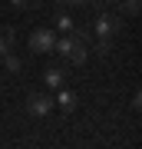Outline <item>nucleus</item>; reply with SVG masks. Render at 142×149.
I'll return each instance as SVG.
<instances>
[{"mask_svg":"<svg viewBox=\"0 0 142 149\" xmlns=\"http://www.w3.org/2000/svg\"><path fill=\"white\" fill-rule=\"evenodd\" d=\"M53 50H56L60 56L66 60V63L73 66H83L86 56H89V30H66L63 37H60L56 43H53Z\"/></svg>","mask_w":142,"mask_h":149,"instance_id":"nucleus-1","label":"nucleus"},{"mask_svg":"<svg viewBox=\"0 0 142 149\" xmlns=\"http://www.w3.org/2000/svg\"><path fill=\"white\" fill-rule=\"evenodd\" d=\"M93 30H96V37H99V40H116V33L122 30V20H116L112 13H99V17H96V23H93Z\"/></svg>","mask_w":142,"mask_h":149,"instance_id":"nucleus-2","label":"nucleus"},{"mask_svg":"<svg viewBox=\"0 0 142 149\" xmlns=\"http://www.w3.org/2000/svg\"><path fill=\"white\" fill-rule=\"evenodd\" d=\"M53 43H56V37H53V30H46V27L30 33V50H33V53H50Z\"/></svg>","mask_w":142,"mask_h":149,"instance_id":"nucleus-3","label":"nucleus"},{"mask_svg":"<svg viewBox=\"0 0 142 149\" xmlns=\"http://www.w3.org/2000/svg\"><path fill=\"white\" fill-rule=\"evenodd\" d=\"M26 109H30V116H50L53 100H50L46 93H30V100H26Z\"/></svg>","mask_w":142,"mask_h":149,"instance_id":"nucleus-4","label":"nucleus"},{"mask_svg":"<svg viewBox=\"0 0 142 149\" xmlns=\"http://www.w3.org/2000/svg\"><path fill=\"white\" fill-rule=\"evenodd\" d=\"M53 106H60V109H63L66 116H69V113L76 109V93H69V90H60V96L53 100Z\"/></svg>","mask_w":142,"mask_h":149,"instance_id":"nucleus-5","label":"nucleus"},{"mask_svg":"<svg viewBox=\"0 0 142 149\" xmlns=\"http://www.w3.org/2000/svg\"><path fill=\"white\" fill-rule=\"evenodd\" d=\"M13 47H17V33H13L10 27H0V56L10 53Z\"/></svg>","mask_w":142,"mask_h":149,"instance_id":"nucleus-6","label":"nucleus"},{"mask_svg":"<svg viewBox=\"0 0 142 149\" xmlns=\"http://www.w3.org/2000/svg\"><path fill=\"white\" fill-rule=\"evenodd\" d=\"M43 83L46 86H63V66H46L43 70Z\"/></svg>","mask_w":142,"mask_h":149,"instance_id":"nucleus-7","label":"nucleus"},{"mask_svg":"<svg viewBox=\"0 0 142 149\" xmlns=\"http://www.w3.org/2000/svg\"><path fill=\"white\" fill-rule=\"evenodd\" d=\"M3 66L10 70V73H23V60L17 56L13 50H10V53H3Z\"/></svg>","mask_w":142,"mask_h":149,"instance_id":"nucleus-8","label":"nucleus"},{"mask_svg":"<svg viewBox=\"0 0 142 149\" xmlns=\"http://www.w3.org/2000/svg\"><path fill=\"white\" fill-rule=\"evenodd\" d=\"M116 3H119V10H122V13L136 17V13H139V7H142V0H116Z\"/></svg>","mask_w":142,"mask_h":149,"instance_id":"nucleus-9","label":"nucleus"},{"mask_svg":"<svg viewBox=\"0 0 142 149\" xmlns=\"http://www.w3.org/2000/svg\"><path fill=\"white\" fill-rule=\"evenodd\" d=\"M56 27L63 30V33H66V30H73V17H69V13H56Z\"/></svg>","mask_w":142,"mask_h":149,"instance_id":"nucleus-10","label":"nucleus"},{"mask_svg":"<svg viewBox=\"0 0 142 149\" xmlns=\"http://www.w3.org/2000/svg\"><path fill=\"white\" fill-rule=\"evenodd\" d=\"M13 7H20V10H33V7H40L43 0H10Z\"/></svg>","mask_w":142,"mask_h":149,"instance_id":"nucleus-11","label":"nucleus"},{"mask_svg":"<svg viewBox=\"0 0 142 149\" xmlns=\"http://www.w3.org/2000/svg\"><path fill=\"white\" fill-rule=\"evenodd\" d=\"M96 53H99V56H109V53H112V40H99Z\"/></svg>","mask_w":142,"mask_h":149,"instance_id":"nucleus-12","label":"nucleus"},{"mask_svg":"<svg viewBox=\"0 0 142 149\" xmlns=\"http://www.w3.org/2000/svg\"><path fill=\"white\" fill-rule=\"evenodd\" d=\"M56 3L63 7V3H86V0H56Z\"/></svg>","mask_w":142,"mask_h":149,"instance_id":"nucleus-13","label":"nucleus"},{"mask_svg":"<svg viewBox=\"0 0 142 149\" xmlns=\"http://www.w3.org/2000/svg\"><path fill=\"white\" fill-rule=\"evenodd\" d=\"M96 3H106V0H96Z\"/></svg>","mask_w":142,"mask_h":149,"instance_id":"nucleus-14","label":"nucleus"}]
</instances>
